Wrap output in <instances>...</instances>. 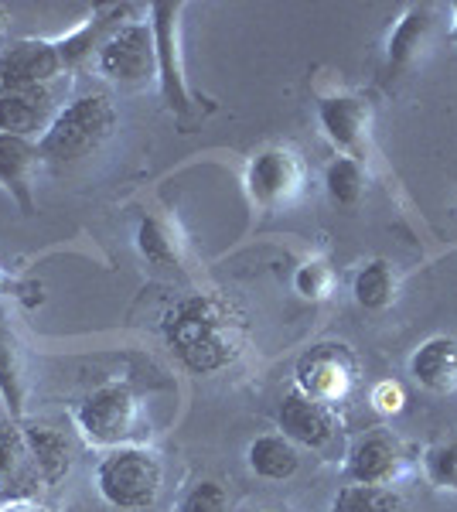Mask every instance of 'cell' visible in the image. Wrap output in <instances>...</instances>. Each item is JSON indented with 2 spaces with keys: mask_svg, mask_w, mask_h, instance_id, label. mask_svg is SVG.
<instances>
[{
  "mask_svg": "<svg viewBox=\"0 0 457 512\" xmlns=\"http://www.w3.org/2000/svg\"><path fill=\"white\" fill-rule=\"evenodd\" d=\"M181 512H229V495L219 482H198L181 499Z\"/></svg>",
  "mask_w": 457,
  "mask_h": 512,
  "instance_id": "d4e9b609",
  "label": "cell"
},
{
  "mask_svg": "<svg viewBox=\"0 0 457 512\" xmlns=\"http://www.w3.org/2000/svg\"><path fill=\"white\" fill-rule=\"evenodd\" d=\"M280 431H284L287 441H297L304 448H324V444L335 437V420H331V410L324 403L311 400L301 390H290L284 400H280Z\"/></svg>",
  "mask_w": 457,
  "mask_h": 512,
  "instance_id": "30bf717a",
  "label": "cell"
},
{
  "mask_svg": "<svg viewBox=\"0 0 457 512\" xmlns=\"http://www.w3.org/2000/svg\"><path fill=\"white\" fill-rule=\"evenodd\" d=\"M79 431L86 434V441L103 444V448H120L123 441H130L137 431L140 407L130 386L110 383L99 386L79 403Z\"/></svg>",
  "mask_w": 457,
  "mask_h": 512,
  "instance_id": "277c9868",
  "label": "cell"
},
{
  "mask_svg": "<svg viewBox=\"0 0 457 512\" xmlns=\"http://www.w3.org/2000/svg\"><path fill=\"white\" fill-rule=\"evenodd\" d=\"M41 482L24 431L0 420V495H24Z\"/></svg>",
  "mask_w": 457,
  "mask_h": 512,
  "instance_id": "9a60e30c",
  "label": "cell"
},
{
  "mask_svg": "<svg viewBox=\"0 0 457 512\" xmlns=\"http://www.w3.org/2000/svg\"><path fill=\"white\" fill-rule=\"evenodd\" d=\"M400 400H403V396H400V390H396L393 383H382L376 390V403L382 410H400Z\"/></svg>",
  "mask_w": 457,
  "mask_h": 512,
  "instance_id": "f1b7e54d",
  "label": "cell"
},
{
  "mask_svg": "<svg viewBox=\"0 0 457 512\" xmlns=\"http://www.w3.org/2000/svg\"><path fill=\"white\" fill-rule=\"evenodd\" d=\"M164 338L181 362L198 376L232 366L246 345V321L219 294H191L164 318Z\"/></svg>",
  "mask_w": 457,
  "mask_h": 512,
  "instance_id": "6da1fadb",
  "label": "cell"
},
{
  "mask_svg": "<svg viewBox=\"0 0 457 512\" xmlns=\"http://www.w3.org/2000/svg\"><path fill=\"white\" fill-rule=\"evenodd\" d=\"M154 45H157V76H161V89L164 99L174 113H188V86L185 76H181V62H178V14L181 4H154Z\"/></svg>",
  "mask_w": 457,
  "mask_h": 512,
  "instance_id": "ba28073f",
  "label": "cell"
},
{
  "mask_svg": "<svg viewBox=\"0 0 457 512\" xmlns=\"http://www.w3.org/2000/svg\"><path fill=\"white\" fill-rule=\"evenodd\" d=\"M127 14H130L127 4L103 7V11H96L79 31H72L69 38L58 41V52H62V65H65V69H79V65L86 62V59H93V52L103 48V41L110 38L113 31L123 28V18H127Z\"/></svg>",
  "mask_w": 457,
  "mask_h": 512,
  "instance_id": "2e32d148",
  "label": "cell"
},
{
  "mask_svg": "<svg viewBox=\"0 0 457 512\" xmlns=\"http://www.w3.org/2000/svg\"><path fill=\"white\" fill-rule=\"evenodd\" d=\"M62 52L58 41L45 38H24L0 52V96L18 93V89L48 86L62 72Z\"/></svg>",
  "mask_w": 457,
  "mask_h": 512,
  "instance_id": "52a82bcc",
  "label": "cell"
},
{
  "mask_svg": "<svg viewBox=\"0 0 457 512\" xmlns=\"http://www.w3.org/2000/svg\"><path fill=\"white\" fill-rule=\"evenodd\" d=\"M321 123L338 147H355L365 134L369 110H365V103L355 96H331L321 103Z\"/></svg>",
  "mask_w": 457,
  "mask_h": 512,
  "instance_id": "ac0fdd59",
  "label": "cell"
},
{
  "mask_svg": "<svg viewBox=\"0 0 457 512\" xmlns=\"http://www.w3.org/2000/svg\"><path fill=\"white\" fill-rule=\"evenodd\" d=\"M413 379L430 393H454L457 390V338L437 335L423 342L410 359Z\"/></svg>",
  "mask_w": 457,
  "mask_h": 512,
  "instance_id": "5bb4252c",
  "label": "cell"
},
{
  "mask_svg": "<svg viewBox=\"0 0 457 512\" xmlns=\"http://www.w3.org/2000/svg\"><path fill=\"white\" fill-rule=\"evenodd\" d=\"M55 120V96L48 86L18 89V93L0 96V134L28 137L48 130Z\"/></svg>",
  "mask_w": 457,
  "mask_h": 512,
  "instance_id": "8fae6325",
  "label": "cell"
},
{
  "mask_svg": "<svg viewBox=\"0 0 457 512\" xmlns=\"http://www.w3.org/2000/svg\"><path fill=\"white\" fill-rule=\"evenodd\" d=\"M423 28H427V14H410V18L400 24V31L393 35V45H389V59H393L396 65L406 62V55H410L413 45H417V31L423 35Z\"/></svg>",
  "mask_w": 457,
  "mask_h": 512,
  "instance_id": "484cf974",
  "label": "cell"
},
{
  "mask_svg": "<svg viewBox=\"0 0 457 512\" xmlns=\"http://www.w3.org/2000/svg\"><path fill=\"white\" fill-rule=\"evenodd\" d=\"M324 185H328V195L338 205H355L362 195V168L352 158H335L328 164Z\"/></svg>",
  "mask_w": 457,
  "mask_h": 512,
  "instance_id": "603a6c76",
  "label": "cell"
},
{
  "mask_svg": "<svg viewBox=\"0 0 457 512\" xmlns=\"http://www.w3.org/2000/svg\"><path fill=\"white\" fill-rule=\"evenodd\" d=\"M328 267L324 263H304L301 270H297V291H301L304 297H324V291H328Z\"/></svg>",
  "mask_w": 457,
  "mask_h": 512,
  "instance_id": "83f0119b",
  "label": "cell"
},
{
  "mask_svg": "<svg viewBox=\"0 0 457 512\" xmlns=\"http://www.w3.org/2000/svg\"><path fill=\"white\" fill-rule=\"evenodd\" d=\"M161 461L144 448H116L99 461L96 485L116 509H147L161 495Z\"/></svg>",
  "mask_w": 457,
  "mask_h": 512,
  "instance_id": "3957f363",
  "label": "cell"
},
{
  "mask_svg": "<svg viewBox=\"0 0 457 512\" xmlns=\"http://www.w3.org/2000/svg\"><path fill=\"white\" fill-rule=\"evenodd\" d=\"M0 400L7 414L21 417L24 410V352L7 311L0 308Z\"/></svg>",
  "mask_w": 457,
  "mask_h": 512,
  "instance_id": "e0dca14e",
  "label": "cell"
},
{
  "mask_svg": "<svg viewBox=\"0 0 457 512\" xmlns=\"http://www.w3.org/2000/svg\"><path fill=\"white\" fill-rule=\"evenodd\" d=\"M96 65L106 79L127 82V86L151 79L157 72L154 31L147 24H123L103 41V48L96 52Z\"/></svg>",
  "mask_w": 457,
  "mask_h": 512,
  "instance_id": "8992f818",
  "label": "cell"
},
{
  "mask_svg": "<svg viewBox=\"0 0 457 512\" xmlns=\"http://www.w3.org/2000/svg\"><path fill=\"white\" fill-rule=\"evenodd\" d=\"M396 297V274L386 260H372L365 263L355 277V301L362 304L365 311H382L389 301Z\"/></svg>",
  "mask_w": 457,
  "mask_h": 512,
  "instance_id": "44dd1931",
  "label": "cell"
},
{
  "mask_svg": "<svg viewBox=\"0 0 457 512\" xmlns=\"http://www.w3.org/2000/svg\"><path fill=\"white\" fill-rule=\"evenodd\" d=\"M7 21H11V18H7V11H4V7H0V41H4V31H7Z\"/></svg>",
  "mask_w": 457,
  "mask_h": 512,
  "instance_id": "f546056e",
  "label": "cell"
},
{
  "mask_svg": "<svg viewBox=\"0 0 457 512\" xmlns=\"http://www.w3.org/2000/svg\"><path fill=\"white\" fill-rule=\"evenodd\" d=\"M137 246L140 253L147 256L157 267H174L178 263V246H174L171 233L164 229L161 219H144L140 222V233H137Z\"/></svg>",
  "mask_w": 457,
  "mask_h": 512,
  "instance_id": "cb8c5ba5",
  "label": "cell"
},
{
  "mask_svg": "<svg viewBox=\"0 0 457 512\" xmlns=\"http://www.w3.org/2000/svg\"><path fill=\"white\" fill-rule=\"evenodd\" d=\"M4 414H7V407H4V400H0V420H4Z\"/></svg>",
  "mask_w": 457,
  "mask_h": 512,
  "instance_id": "1f68e13d",
  "label": "cell"
},
{
  "mask_svg": "<svg viewBox=\"0 0 457 512\" xmlns=\"http://www.w3.org/2000/svg\"><path fill=\"white\" fill-rule=\"evenodd\" d=\"M331 512H406L403 499L382 485H348L338 492Z\"/></svg>",
  "mask_w": 457,
  "mask_h": 512,
  "instance_id": "7402d4cb",
  "label": "cell"
},
{
  "mask_svg": "<svg viewBox=\"0 0 457 512\" xmlns=\"http://www.w3.org/2000/svg\"><path fill=\"white\" fill-rule=\"evenodd\" d=\"M301 458H297L294 441L280 434H267V437H256L249 444V468H253L260 478H270V482H284L297 472Z\"/></svg>",
  "mask_w": 457,
  "mask_h": 512,
  "instance_id": "d6986e66",
  "label": "cell"
},
{
  "mask_svg": "<svg viewBox=\"0 0 457 512\" xmlns=\"http://www.w3.org/2000/svg\"><path fill=\"white\" fill-rule=\"evenodd\" d=\"M355 379H359V362L342 342H321L297 359V390L324 407L342 403L352 393Z\"/></svg>",
  "mask_w": 457,
  "mask_h": 512,
  "instance_id": "5b68a950",
  "label": "cell"
},
{
  "mask_svg": "<svg viewBox=\"0 0 457 512\" xmlns=\"http://www.w3.org/2000/svg\"><path fill=\"white\" fill-rule=\"evenodd\" d=\"M427 468H430V478H434L437 485H457V441L430 451Z\"/></svg>",
  "mask_w": 457,
  "mask_h": 512,
  "instance_id": "4316f807",
  "label": "cell"
},
{
  "mask_svg": "<svg viewBox=\"0 0 457 512\" xmlns=\"http://www.w3.org/2000/svg\"><path fill=\"white\" fill-rule=\"evenodd\" d=\"M400 461V444L386 431H376L355 444L352 458H348V478L355 485H386L400 472Z\"/></svg>",
  "mask_w": 457,
  "mask_h": 512,
  "instance_id": "7c38bea8",
  "label": "cell"
},
{
  "mask_svg": "<svg viewBox=\"0 0 457 512\" xmlns=\"http://www.w3.org/2000/svg\"><path fill=\"white\" fill-rule=\"evenodd\" d=\"M24 441H28V448H31V458H35V465H38L41 482L55 485L58 478L69 472V465H72L69 441H65L55 427H28Z\"/></svg>",
  "mask_w": 457,
  "mask_h": 512,
  "instance_id": "ffe728a7",
  "label": "cell"
},
{
  "mask_svg": "<svg viewBox=\"0 0 457 512\" xmlns=\"http://www.w3.org/2000/svg\"><path fill=\"white\" fill-rule=\"evenodd\" d=\"M41 164L38 144L28 137L0 134V185L7 188L24 212L31 209V185H35V171Z\"/></svg>",
  "mask_w": 457,
  "mask_h": 512,
  "instance_id": "4fadbf2b",
  "label": "cell"
},
{
  "mask_svg": "<svg viewBox=\"0 0 457 512\" xmlns=\"http://www.w3.org/2000/svg\"><path fill=\"white\" fill-rule=\"evenodd\" d=\"M0 512H28L24 506H7V509H0Z\"/></svg>",
  "mask_w": 457,
  "mask_h": 512,
  "instance_id": "4dcf8cb0",
  "label": "cell"
},
{
  "mask_svg": "<svg viewBox=\"0 0 457 512\" xmlns=\"http://www.w3.org/2000/svg\"><path fill=\"white\" fill-rule=\"evenodd\" d=\"M116 110L110 96L89 93L55 113L52 127L41 134L38 151L45 161L55 164H76L103 147V140L113 134Z\"/></svg>",
  "mask_w": 457,
  "mask_h": 512,
  "instance_id": "7a4b0ae2",
  "label": "cell"
},
{
  "mask_svg": "<svg viewBox=\"0 0 457 512\" xmlns=\"http://www.w3.org/2000/svg\"><path fill=\"white\" fill-rule=\"evenodd\" d=\"M246 185L253 202H260L263 209H273L301 188V161L284 147H267L249 161Z\"/></svg>",
  "mask_w": 457,
  "mask_h": 512,
  "instance_id": "9c48e42d",
  "label": "cell"
}]
</instances>
